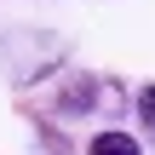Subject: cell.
Segmentation results:
<instances>
[{
	"label": "cell",
	"mask_w": 155,
	"mask_h": 155,
	"mask_svg": "<svg viewBox=\"0 0 155 155\" xmlns=\"http://www.w3.org/2000/svg\"><path fill=\"white\" fill-rule=\"evenodd\" d=\"M86 155H138V144H132V132H98Z\"/></svg>",
	"instance_id": "6da1fadb"
},
{
	"label": "cell",
	"mask_w": 155,
	"mask_h": 155,
	"mask_svg": "<svg viewBox=\"0 0 155 155\" xmlns=\"http://www.w3.org/2000/svg\"><path fill=\"white\" fill-rule=\"evenodd\" d=\"M138 115H144V127L155 132V86H144V92H138Z\"/></svg>",
	"instance_id": "7a4b0ae2"
},
{
	"label": "cell",
	"mask_w": 155,
	"mask_h": 155,
	"mask_svg": "<svg viewBox=\"0 0 155 155\" xmlns=\"http://www.w3.org/2000/svg\"><path fill=\"white\" fill-rule=\"evenodd\" d=\"M40 144H46V150H52V155H69V144H63V138H58L52 127H40Z\"/></svg>",
	"instance_id": "3957f363"
}]
</instances>
